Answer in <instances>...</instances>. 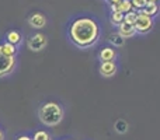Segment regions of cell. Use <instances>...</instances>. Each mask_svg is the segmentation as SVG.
<instances>
[{
  "label": "cell",
  "instance_id": "obj_6",
  "mask_svg": "<svg viewBox=\"0 0 160 140\" xmlns=\"http://www.w3.org/2000/svg\"><path fill=\"white\" fill-rule=\"evenodd\" d=\"M28 24L32 28H37V30H41L47 25V17L42 13H34L31 14V17L28 18Z\"/></svg>",
  "mask_w": 160,
  "mask_h": 140
},
{
  "label": "cell",
  "instance_id": "obj_13",
  "mask_svg": "<svg viewBox=\"0 0 160 140\" xmlns=\"http://www.w3.org/2000/svg\"><path fill=\"white\" fill-rule=\"evenodd\" d=\"M7 42H10V44L13 45H18L20 42H21V35H20L18 31H10V32H7Z\"/></svg>",
  "mask_w": 160,
  "mask_h": 140
},
{
  "label": "cell",
  "instance_id": "obj_20",
  "mask_svg": "<svg viewBox=\"0 0 160 140\" xmlns=\"http://www.w3.org/2000/svg\"><path fill=\"white\" fill-rule=\"evenodd\" d=\"M17 140H32V139H31L30 136H20V138L17 139Z\"/></svg>",
  "mask_w": 160,
  "mask_h": 140
},
{
  "label": "cell",
  "instance_id": "obj_7",
  "mask_svg": "<svg viewBox=\"0 0 160 140\" xmlns=\"http://www.w3.org/2000/svg\"><path fill=\"white\" fill-rule=\"evenodd\" d=\"M100 73L104 77H112L117 73V65L115 62H101L100 65Z\"/></svg>",
  "mask_w": 160,
  "mask_h": 140
},
{
  "label": "cell",
  "instance_id": "obj_19",
  "mask_svg": "<svg viewBox=\"0 0 160 140\" xmlns=\"http://www.w3.org/2000/svg\"><path fill=\"white\" fill-rule=\"evenodd\" d=\"M148 2H149V0H131L133 8H136V10H143L145 6L148 4Z\"/></svg>",
  "mask_w": 160,
  "mask_h": 140
},
{
  "label": "cell",
  "instance_id": "obj_9",
  "mask_svg": "<svg viewBox=\"0 0 160 140\" xmlns=\"http://www.w3.org/2000/svg\"><path fill=\"white\" fill-rule=\"evenodd\" d=\"M133 10V6L131 0H121L119 3L111 4V11H121V13H128V11Z\"/></svg>",
  "mask_w": 160,
  "mask_h": 140
},
{
  "label": "cell",
  "instance_id": "obj_12",
  "mask_svg": "<svg viewBox=\"0 0 160 140\" xmlns=\"http://www.w3.org/2000/svg\"><path fill=\"white\" fill-rule=\"evenodd\" d=\"M125 18V14L121 11H111V24L118 27Z\"/></svg>",
  "mask_w": 160,
  "mask_h": 140
},
{
  "label": "cell",
  "instance_id": "obj_11",
  "mask_svg": "<svg viewBox=\"0 0 160 140\" xmlns=\"http://www.w3.org/2000/svg\"><path fill=\"white\" fill-rule=\"evenodd\" d=\"M143 11L146 14H149V16H156V14L159 13V3L158 2H153V0H149L148 2V4L145 6Z\"/></svg>",
  "mask_w": 160,
  "mask_h": 140
},
{
  "label": "cell",
  "instance_id": "obj_4",
  "mask_svg": "<svg viewBox=\"0 0 160 140\" xmlns=\"http://www.w3.org/2000/svg\"><path fill=\"white\" fill-rule=\"evenodd\" d=\"M14 67H16V58L6 55L0 46V77L10 74L14 70Z\"/></svg>",
  "mask_w": 160,
  "mask_h": 140
},
{
  "label": "cell",
  "instance_id": "obj_2",
  "mask_svg": "<svg viewBox=\"0 0 160 140\" xmlns=\"http://www.w3.org/2000/svg\"><path fill=\"white\" fill-rule=\"evenodd\" d=\"M63 108L58 102H45L38 109V118L45 126H56L63 119Z\"/></svg>",
  "mask_w": 160,
  "mask_h": 140
},
{
  "label": "cell",
  "instance_id": "obj_17",
  "mask_svg": "<svg viewBox=\"0 0 160 140\" xmlns=\"http://www.w3.org/2000/svg\"><path fill=\"white\" fill-rule=\"evenodd\" d=\"M32 140H51V135L45 130H38V132H35Z\"/></svg>",
  "mask_w": 160,
  "mask_h": 140
},
{
  "label": "cell",
  "instance_id": "obj_23",
  "mask_svg": "<svg viewBox=\"0 0 160 140\" xmlns=\"http://www.w3.org/2000/svg\"><path fill=\"white\" fill-rule=\"evenodd\" d=\"M153 2H158V3H160V0H153Z\"/></svg>",
  "mask_w": 160,
  "mask_h": 140
},
{
  "label": "cell",
  "instance_id": "obj_21",
  "mask_svg": "<svg viewBox=\"0 0 160 140\" xmlns=\"http://www.w3.org/2000/svg\"><path fill=\"white\" fill-rule=\"evenodd\" d=\"M108 2H110L111 4H115V3H119V2H121V0H108Z\"/></svg>",
  "mask_w": 160,
  "mask_h": 140
},
{
  "label": "cell",
  "instance_id": "obj_16",
  "mask_svg": "<svg viewBox=\"0 0 160 140\" xmlns=\"http://www.w3.org/2000/svg\"><path fill=\"white\" fill-rule=\"evenodd\" d=\"M136 17H138V10H131V11H128V13H125V18H124V21L125 22H128V24H135V21H136Z\"/></svg>",
  "mask_w": 160,
  "mask_h": 140
},
{
  "label": "cell",
  "instance_id": "obj_15",
  "mask_svg": "<svg viewBox=\"0 0 160 140\" xmlns=\"http://www.w3.org/2000/svg\"><path fill=\"white\" fill-rule=\"evenodd\" d=\"M110 42L114 45V46H122V45L125 44V38L119 32H117V34H112V35L110 36Z\"/></svg>",
  "mask_w": 160,
  "mask_h": 140
},
{
  "label": "cell",
  "instance_id": "obj_1",
  "mask_svg": "<svg viewBox=\"0 0 160 140\" xmlns=\"http://www.w3.org/2000/svg\"><path fill=\"white\" fill-rule=\"evenodd\" d=\"M100 27L96 20L90 17H80L69 27V38L78 48L86 49L98 41Z\"/></svg>",
  "mask_w": 160,
  "mask_h": 140
},
{
  "label": "cell",
  "instance_id": "obj_14",
  "mask_svg": "<svg viewBox=\"0 0 160 140\" xmlns=\"http://www.w3.org/2000/svg\"><path fill=\"white\" fill-rule=\"evenodd\" d=\"M0 46H2V51L6 53V55H8V56H16V53H17L16 45L10 44V42H6V44L0 45Z\"/></svg>",
  "mask_w": 160,
  "mask_h": 140
},
{
  "label": "cell",
  "instance_id": "obj_24",
  "mask_svg": "<svg viewBox=\"0 0 160 140\" xmlns=\"http://www.w3.org/2000/svg\"><path fill=\"white\" fill-rule=\"evenodd\" d=\"M63 140H69V139H63Z\"/></svg>",
  "mask_w": 160,
  "mask_h": 140
},
{
  "label": "cell",
  "instance_id": "obj_3",
  "mask_svg": "<svg viewBox=\"0 0 160 140\" xmlns=\"http://www.w3.org/2000/svg\"><path fill=\"white\" fill-rule=\"evenodd\" d=\"M155 21H153V17L146 14L143 10H138V17H136V21L133 24L135 31L138 34H148L152 31Z\"/></svg>",
  "mask_w": 160,
  "mask_h": 140
},
{
  "label": "cell",
  "instance_id": "obj_8",
  "mask_svg": "<svg viewBox=\"0 0 160 140\" xmlns=\"http://www.w3.org/2000/svg\"><path fill=\"white\" fill-rule=\"evenodd\" d=\"M118 32L127 39V38H132V36L136 34V31H135V27H133L132 24H128V22L122 21L121 24L118 25Z\"/></svg>",
  "mask_w": 160,
  "mask_h": 140
},
{
  "label": "cell",
  "instance_id": "obj_22",
  "mask_svg": "<svg viewBox=\"0 0 160 140\" xmlns=\"http://www.w3.org/2000/svg\"><path fill=\"white\" fill-rule=\"evenodd\" d=\"M4 139V135H3V132H2V129H0V140H3Z\"/></svg>",
  "mask_w": 160,
  "mask_h": 140
},
{
  "label": "cell",
  "instance_id": "obj_18",
  "mask_svg": "<svg viewBox=\"0 0 160 140\" xmlns=\"http://www.w3.org/2000/svg\"><path fill=\"white\" fill-rule=\"evenodd\" d=\"M127 128H128V123L124 121V119H119V121L115 123V129H117V132L118 133L127 132Z\"/></svg>",
  "mask_w": 160,
  "mask_h": 140
},
{
  "label": "cell",
  "instance_id": "obj_5",
  "mask_svg": "<svg viewBox=\"0 0 160 140\" xmlns=\"http://www.w3.org/2000/svg\"><path fill=\"white\" fill-rule=\"evenodd\" d=\"M47 45H48L47 35H44V34H41V32L31 35L30 38H28V41H27L28 49L32 51V52H41Z\"/></svg>",
  "mask_w": 160,
  "mask_h": 140
},
{
  "label": "cell",
  "instance_id": "obj_10",
  "mask_svg": "<svg viewBox=\"0 0 160 140\" xmlns=\"http://www.w3.org/2000/svg\"><path fill=\"white\" fill-rule=\"evenodd\" d=\"M100 62H112L117 58V52L114 48H104L98 55Z\"/></svg>",
  "mask_w": 160,
  "mask_h": 140
}]
</instances>
